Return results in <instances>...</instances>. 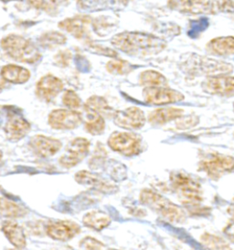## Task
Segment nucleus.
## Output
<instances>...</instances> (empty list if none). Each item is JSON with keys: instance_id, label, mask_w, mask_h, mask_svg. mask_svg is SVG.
<instances>
[{"instance_id": "2f4dec72", "label": "nucleus", "mask_w": 234, "mask_h": 250, "mask_svg": "<svg viewBox=\"0 0 234 250\" xmlns=\"http://www.w3.org/2000/svg\"><path fill=\"white\" fill-rule=\"evenodd\" d=\"M201 242L209 249L213 250H225L230 249L229 245L221 237L211 234H204L201 236Z\"/></svg>"}, {"instance_id": "37998d69", "label": "nucleus", "mask_w": 234, "mask_h": 250, "mask_svg": "<svg viewBox=\"0 0 234 250\" xmlns=\"http://www.w3.org/2000/svg\"><path fill=\"white\" fill-rule=\"evenodd\" d=\"M4 79L2 78L1 74H0V88H3L5 86V83H4Z\"/></svg>"}, {"instance_id": "e433bc0d", "label": "nucleus", "mask_w": 234, "mask_h": 250, "mask_svg": "<svg viewBox=\"0 0 234 250\" xmlns=\"http://www.w3.org/2000/svg\"><path fill=\"white\" fill-rule=\"evenodd\" d=\"M80 248L85 250H102L105 248V246L94 237L86 236L80 240Z\"/></svg>"}, {"instance_id": "b1692460", "label": "nucleus", "mask_w": 234, "mask_h": 250, "mask_svg": "<svg viewBox=\"0 0 234 250\" xmlns=\"http://www.w3.org/2000/svg\"><path fill=\"white\" fill-rule=\"evenodd\" d=\"M183 114L184 110L180 108H158L148 115V122L152 125H164L168 122L176 120L177 118L182 117Z\"/></svg>"}, {"instance_id": "f3484780", "label": "nucleus", "mask_w": 234, "mask_h": 250, "mask_svg": "<svg viewBox=\"0 0 234 250\" xmlns=\"http://www.w3.org/2000/svg\"><path fill=\"white\" fill-rule=\"evenodd\" d=\"M29 146L35 154L42 158H50L58 152L62 147V143L51 137L36 135L29 140Z\"/></svg>"}, {"instance_id": "aec40b11", "label": "nucleus", "mask_w": 234, "mask_h": 250, "mask_svg": "<svg viewBox=\"0 0 234 250\" xmlns=\"http://www.w3.org/2000/svg\"><path fill=\"white\" fill-rule=\"evenodd\" d=\"M1 229L7 236L8 241L17 249H25L27 246V239L23 228L15 221H5L2 224Z\"/></svg>"}, {"instance_id": "7ed1b4c3", "label": "nucleus", "mask_w": 234, "mask_h": 250, "mask_svg": "<svg viewBox=\"0 0 234 250\" xmlns=\"http://www.w3.org/2000/svg\"><path fill=\"white\" fill-rule=\"evenodd\" d=\"M168 7L176 12L190 15L234 13V0H168Z\"/></svg>"}, {"instance_id": "f704fd0d", "label": "nucleus", "mask_w": 234, "mask_h": 250, "mask_svg": "<svg viewBox=\"0 0 234 250\" xmlns=\"http://www.w3.org/2000/svg\"><path fill=\"white\" fill-rule=\"evenodd\" d=\"M198 121V118L194 115H190L186 117L182 116L176 120V126L178 129H189L197 125Z\"/></svg>"}, {"instance_id": "39448f33", "label": "nucleus", "mask_w": 234, "mask_h": 250, "mask_svg": "<svg viewBox=\"0 0 234 250\" xmlns=\"http://www.w3.org/2000/svg\"><path fill=\"white\" fill-rule=\"evenodd\" d=\"M0 45L3 51L17 62L33 64L41 59V53L36 45L20 35H7L1 41Z\"/></svg>"}, {"instance_id": "5701e85b", "label": "nucleus", "mask_w": 234, "mask_h": 250, "mask_svg": "<svg viewBox=\"0 0 234 250\" xmlns=\"http://www.w3.org/2000/svg\"><path fill=\"white\" fill-rule=\"evenodd\" d=\"M207 51L216 56L234 55V37L215 38L208 42Z\"/></svg>"}, {"instance_id": "a878e982", "label": "nucleus", "mask_w": 234, "mask_h": 250, "mask_svg": "<svg viewBox=\"0 0 234 250\" xmlns=\"http://www.w3.org/2000/svg\"><path fill=\"white\" fill-rule=\"evenodd\" d=\"M28 213V210L17 203L0 197V216L7 218H20Z\"/></svg>"}, {"instance_id": "c03bdc74", "label": "nucleus", "mask_w": 234, "mask_h": 250, "mask_svg": "<svg viewBox=\"0 0 234 250\" xmlns=\"http://www.w3.org/2000/svg\"><path fill=\"white\" fill-rule=\"evenodd\" d=\"M1 159H2V152L0 151V161H1Z\"/></svg>"}, {"instance_id": "6e6552de", "label": "nucleus", "mask_w": 234, "mask_h": 250, "mask_svg": "<svg viewBox=\"0 0 234 250\" xmlns=\"http://www.w3.org/2000/svg\"><path fill=\"white\" fill-rule=\"evenodd\" d=\"M108 146L120 154L133 157L142 151V139L136 133L117 131L111 134Z\"/></svg>"}, {"instance_id": "ea45409f", "label": "nucleus", "mask_w": 234, "mask_h": 250, "mask_svg": "<svg viewBox=\"0 0 234 250\" xmlns=\"http://www.w3.org/2000/svg\"><path fill=\"white\" fill-rule=\"evenodd\" d=\"M27 1L31 7L37 8V9H41L46 7L45 0H27Z\"/></svg>"}, {"instance_id": "a19ab883", "label": "nucleus", "mask_w": 234, "mask_h": 250, "mask_svg": "<svg viewBox=\"0 0 234 250\" xmlns=\"http://www.w3.org/2000/svg\"><path fill=\"white\" fill-rule=\"evenodd\" d=\"M52 4L56 6H65L69 4L70 0H50Z\"/></svg>"}, {"instance_id": "72a5a7b5", "label": "nucleus", "mask_w": 234, "mask_h": 250, "mask_svg": "<svg viewBox=\"0 0 234 250\" xmlns=\"http://www.w3.org/2000/svg\"><path fill=\"white\" fill-rule=\"evenodd\" d=\"M106 154L107 153H106L104 147L100 144L99 147H96L93 158L90 160V162H89L90 167L95 169L100 168L102 164H104V162H105Z\"/></svg>"}, {"instance_id": "4be33fe9", "label": "nucleus", "mask_w": 234, "mask_h": 250, "mask_svg": "<svg viewBox=\"0 0 234 250\" xmlns=\"http://www.w3.org/2000/svg\"><path fill=\"white\" fill-rule=\"evenodd\" d=\"M85 110V119L84 125L85 129L91 135H100L105 129V120L104 117L99 112L84 105Z\"/></svg>"}, {"instance_id": "9b49d317", "label": "nucleus", "mask_w": 234, "mask_h": 250, "mask_svg": "<svg viewBox=\"0 0 234 250\" xmlns=\"http://www.w3.org/2000/svg\"><path fill=\"white\" fill-rule=\"evenodd\" d=\"M143 96L146 103L156 105L177 103L184 100L180 92L166 86L146 87L143 91Z\"/></svg>"}, {"instance_id": "bb28decb", "label": "nucleus", "mask_w": 234, "mask_h": 250, "mask_svg": "<svg viewBox=\"0 0 234 250\" xmlns=\"http://www.w3.org/2000/svg\"><path fill=\"white\" fill-rule=\"evenodd\" d=\"M117 5H123L122 0H78V7L83 11H97L114 8Z\"/></svg>"}, {"instance_id": "c756f323", "label": "nucleus", "mask_w": 234, "mask_h": 250, "mask_svg": "<svg viewBox=\"0 0 234 250\" xmlns=\"http://www.w3.org/2000/svg\"><path fill=\"white\" fill-rule=\"evenodd\" d=\"M67 38L60 32L51 31L39 39V43L45 49H53L59 45L65 44Z\"/></svg>"}, {"instance_id": "9d476101", "label": "nucleus", "mask_w": 234, "mask_h": 250, "mask_svg": "<svg viewBox=\"0 0 234 250\" xmlns=\"http://www.w3.org/2000/svg\"><path fill=\"white\" fill-rule=\"evenodd\" d=\"M82 118L79 112L73 109H55L51 111L48 123L56 130H73L80 125Z\"/></svg>"}, {"instance_id": "0eeeda50", "label": "nucleus", "mask_w": 234, "mask_h": 250, "mask_svg": "<svg viewBox=\"0 0 234 250\" xmlns=\"http://www.w3.org/2000/svg\"><path fill=\"white\" fill-rule=\"evenodd\" d=\"M198 168L209 178L218 180L224 174L234 170V158L219 153H209L200 159Z\"/></svg>"}, {"instance_id": "49530a36", "label": "nucleus", "mask_w": 234, "mask_h": 250, "mask_svg": "<svg viewBox=\"0 0 234 250\" xmlns=\"http://www.w3.org/2000/svg\"></svg>"}, {"instance_id": "393cba45", "label": "nucleus", "mask_w": 234, "mask_h": 250, "mask_svg": "<svg viewBox=\"0 0 234 250\" xmlns=\"http://www.w3.org/2000/svg\"><path fill=\"white\" fill-rule=\"evenodd\" d=\"M83 225L96 231H101L111 224V218L107 213L102 211H92L86 213L82 218Z\"/></svg>"}, {"instance_id": "ddd939ff", "label": "nucleus", "mask_w": 234, "mask_h": 250, "mask_svg": "<svg viewBox=\"0 0 234 250\" xmlns=\"http://www.w3.org/2000/svg\"><path fill=\"white\" fill-rule=\"evenodd\" d=\"M75 181L80 185H84L102 193H114L118 190L117 185L99 174L88 170H80L75 174Z\"/></svg>"}, {"instance_id": "f03ea898", "label": "nucleus", "mask_w": 234, "mask_h": 250, "mask_svg": "<svg viewBox=\"0 0 234 250\" xmlns=\"http://www.w3.org/2000/svg\"><path fill=\"white\" fill-rule=\"evenodd\" d=\"M179 68L184 74L190 77L227 75L234 71V66L229 62L208 58L196 53L184 55L180 61Z\"/></svg>"}, {"instance_id": "6ab92c4d", "label": "nucleus", "mask_w": 234, "mask_h": 250, "mask_svg": "<svg viewBox=\"0 0 234 250\" xmlns=\"http://www.w3.org/2000/svg\"><path fill=\"white\" fill-rule=\"evenodd\" d=\"M93 22V20L88 16H78L71 19H66L63 21L58 23V27L71 33L73 37L82 40L88 36L87 26Z\"/></svg>"}, {"instance_id": "cd10ccee", "label": "nucleus", "mask_w": 234, "mask_h": 250, "mask_svg": "<svg viewBox=\"0 0 234 250\" xmlns=\"http://www.w3.org/2000/svg\"><path fill=\"white\" fill-rule=\"evenodd\" d=\"M139 83L145 87H154V86H167L168 80L160 73L148 70L145 71L139 76Z\"/></svg>"}, {"instance_id": "1a4fd4ad", "label": "nucleus", "mask_w": 234, "mask_h": 250, "mask_svg": "<svg viewBox=\"0 0 234 250\" xmlns=\"http://www.w3.org/2000/svg\"><path fill=\"white\" fill-rule=\"evenodd\" d=\"M90 145V141L84 138H76L72 140L66 147L65 154L58 160L59 165L66 169L76 166L87 156Z\"/></svg>"}, {"instance_id": "a18cd8bd", "label": "nucleus", "mask_w": 234, "mask_h": 250, "mask_svg": "<svg viewBox=\"0 0 234 250\" xmlns=\"http://www.w3.org/2000/svg\"><path fill=\"white\" fill-rule=\"evenodd\" d=\"M2 1H4V2H9V1H11V0H2Z\"/></svg>"}, {"instance_id": "473e14b6", "label": "nucleus", "mask_w": 234, "mask_h": 250, "mask_svg": "<svg viewBox=\"0 0 234 250\" xmlns=\"http://www.w3.org/2000/svg\"><path fill=\"white\" fill-rule=\"evenodd\" d=\"M62 103L69 109L76 110L81 105V100L80 96H78L73 90H68L62 96Z\"/></svg>"}, {"instance_id": "c85d7f7f", "label": "nucleus", "mask_w": 234, "mask_h": 250, "mask_svg": "<svg viewBox=\"0 0 234 250\" xmlns=\"http://www.w3.org/2000/svg\"><path fill=\"white\" fill-rule=\"evenodd\" d=\"M84 105L99 112L103 117H114L115 114V111L113 110L107 101L101 96H94L90 97Z\"/></svg>"}, {"instance_id": "4c0bfd02", "label": "nucleus", "mask_w": 234, "mask_h": 250, "mask_svg": "<svg viewBox=\"0 0 234 250\" xmlns=\"http://www.w3.org/2000/svg\"><path fill=\"white\" fill-rule=\"evenodd\" d=\"M73 58V54L71 51H60L58 52L55 57H54V61L55 63L59 67H67L70 64V62Z\"/></svg>"}, {"instance_id": "20e7f679", "label": "nucleus", "mask_w": 234, "mask_h": 250, "mask_svg": "<svg viewBox=\"0 0 234 250\" xmlns=\"http://www.w3.org/2000/svg\"><path fill=\"white\" fill-rule=\"evenodd\" d=\"M172 189L183 205L188 208H197L202 201V189L195 178L185 171H173L170 174Z\"/></svg>"}, {"instance_id": "a211bd4d", "label": "nucleus", "mask_w": 234, "mask_h": 250, "mask_svg": "<svg viewBox=\"0 0 234 250\" xmlns=\"http://www.w3.org/2000/svg\"><path fill=\"white\" fill-rule=\"evenodd\" d=\"M30 130V124L21 116L16 113L8 115L7 123L5 125L6 137L10 141L22 140Z\"/></svg>"}, {"instance_id": "dca6fc26", "label": "nucleus", "mask_w": 234, "mask_h": 250, "mask_svg": "<svg viewBox=\"0 0 234 250\" xmlns=\"http://www.w3.org/2000/svg\"><path fill=\"white\" fill-rule=\"evenodd\" d=\"M63 88L64 83L59 78L47 74L37 83L36 95L40 100L49 103L61 93Z\"/></svg>"}, {"instance_id": "7c9ffc66", "label": "nucleus", "mask_w": 234, "mask_h": 250, "mask_svg": "<svg viewBox=\"0 0 234 250\" xmlns=\"http://www.w3.org/2000/svg\"><path fill=\"white\" fill-rule=\"evenodd\" d=\"M106 69L110 74H126L131 72L133 66L124 60H113L107 62Z\"/></svg>"}, {"instance_id": "58836bf2", "label": "nucleus", "mask_w": 234, "mask_h": 250, "mask_svg": "<svg viewBox=\"0 0 234 250\" xmlns=\"http://www.w3.org/2000/svg\"><path fill=\"white\" fill-rule=\"evenodd\" d=\"M224 234L227 236V238L234 243V223L230 224L229 226H227L225 229H224Z\"/></svg>"}, {"instance_id": "c9c22d12", "label": "nucleus", "mask_w": 234, "mask_h": 250, "mask_svg": "<svg viewBox=\"0 0 234 250\" xmlns=\"http://www.w3.org/2000/svg\"><path fill=\"white\" fill-rule=\"evenodd\" d=\"M86 46H87V49L89 51L97 53V54H101V55L113 57V58L117 57V52H115L112 49H109V48L103 47L101 45L95 44L94 42H87Z\"/></svg>"}, {"instance_id": "4468645a", "label": "nucleus", "mask_w": 234, "mask_h": 250, "mask_svg": "<svg viewBox=\"0 0 234 250\" xmlns=\"http://www.w3.org/2000/svg\"><path fill=\"white\" fill-rule=\"evenodd\" d=\"M201 88L205 93L220 96H234V77L227 75L208 77L202 83Z\"/></svg>"}, {"instance_id": "f257e3e1", "label": "nucleus", "mask_w": 234, "mask_h": 250, "mask_svg": "<svg viewBox=\"0 0 234 250\" xmlns=\"http://www.w3.org/2000/svg\"><path fill=\"white\" fill-rule=\"evenodd\" d=\"M111 42L117 50L136 57L156 55L167 47V42L161 38L138 31H124L117 34Z\"/></svg>"}, {"instance_id": "f8f14e48", "label": "nucleus", "mask_w": 234, "mask_h": 250, "mask_svg": "<svg viewBox=\"0 0 234 250\" xmlns=\"http://www.w3.org/2000/svg\"><path fill=\"white\" fill-rule=\"evenodd\" d=\"M113 118L116 125L129 130L140 129L145 125L146 120L144 112L136 106L124 110L115 111Z\"/></svg>"}, {"instance_id": "412c9836", "label": "nucleus", "mask_w": 234, "mask_h": 250, "mask_svg": "<svg viewBox=\"0 0 234 250\" xmlns=\"http://www.w3.org/2000/svg\"><path fill=\"white\" fill-rule=\"evenodd\" d=\"M0 74L4 81L15 84H21L29 81L30 72L24 67L7 64L1 69Z\"/></svg>"}, {"instance_id": "2eb2a0df", "label": "nucleus", "mask_w": 234, "mask_h": 250, "mask_svg": "<svg viewBox=\"0 0 234 250\" xmlns=\"http://www.w3.org/2000/svg\"><path fill=\"white\" fill-rule=\"evenodd\" d=\"M80 231V226L72 221H54L51 222L46 228L47 235L54 240L62 242L71 240Z\"/></svg>"}, {"instance_id": "423d86ee", "label": "nucleus", "mask_w": 234, "mask_h": 250, "mask_svg": "<svg viewBox=\"0 0 234 250\" xmlns=\"http://www.w3.org/2000/svg\"><path fill=\"white\" fill-rule=\"evenodd\" d=\"M140 201L154 212L170 223L181 224L186 220V213L181 207L176 206L168 199L150 189H145L140 193Z\"/></svg>"}, {"instance_id": "79ce46f5", "label": "nucleus", "mask_w": 234, "mask_h": 250, "mask_svg": "<svg viewBox=\"0 0 234 250\" xmlns=\"http://www.w3.org/2000/svg\"><path fill=\"white\" fill-rule=\"evenodd\" d=\"M228 213L234 219V205H232L228 208Z\"/></svg>"}]
</instances>
